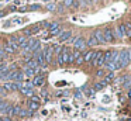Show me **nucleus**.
<instances>
[{
  "instance_id": "1",
  "label": "nucleus",
  "mask_w": 131,
  "mask_h": 121,
  "mask_svg": "<svg viewBox=\"0 0 131 121\" xmlns=\"http://www.w3.org/2000/svg\"><path fill=\"white\" fill-rule=\"evenodd\" d=\"M131 63V49L127 48V49L120 51V59H118V68L120 69H124L128 65Z\"/></svg>"
},
{
  "instance_id": "2",
  "label": "nucleus",
  "mask_w": 131,
  "mask_h": 121,
  "mask_svg": "<svg viewBox=\"0 0 131 121\" xmlns=\"http://www.w3.org/2000/svg\"><path fill=\"white\" fill-rule=\"evenodd\" d=\"M103 51H96V55L93 56V59H92L90 63L93 65L94 68H102L103 65H104V59H103Z\"/></svg>"
},
{
  "instance_id": "3",
  "label": "nucleus",
  "mask_w": 131,
  "mask_h": 121,
  "mask_svg": "<svg viewBox=\"0 0 131 121\" xmlns=\"http://www.w3.org/2000/svg\"><path fill=\"white\" fill-rule=\"evenodd\" d=\"M102 31H103V37H104L106 44H111V42L116 41V38H114V32H113V28H111V27H104Z\"/></svg>"
},
{
  "instance_id": "4",
  "label": "nucleus",
  "mask_w": 131,
  "mask_h": 121,
  "mask_svg": "<svg viewBox=\"0 0 131 121\" xmlns=\"http://www.w3.org/2000/svg\"><path fill=\"white\" fill-rule=\"evenodd\" d=\"M73 48L76 51H80V52H82V51H85L86 48H88V45H86V39L83 38V37H78L76 41L73 42Z\"/></svg>"
},
{
  "instance_id": "5",
  "label": "nucleus",
  "mask_w": 131,
  "mask_h": 121,
  "mask_svg": "<svg viewBox=\"0 0 131 121\" xmlns=\"http://www.w3.org/2000/svg\"><path fill=\"white\" fill-rule=\"evenodd\" d=\"M52 56H54V49H52V47L44 48V59H45V63H51Z\"/></svg>"
},
{
  "instance_id": "6",
  "label": "nucleus",
  "mask_w": 131,
  "mask_h": 121,
  "mask_svg": "<svg viewBox=\"0 0 131 121\" xmlns=\"http://www.w3.org/2000/svg\"><path fill=\"white\" fill-rule=\"evenodd\" d=\"M34 55V59L37 61V63L40 66H45V59H44V51H37V52L32 53Z\"/></svg>"
},
{
  "instance_id": "7",
  "label": "nucleus",
  "mask_w": 131,
  "mask_h": 121,
  "mask_svg": "<svg viewBox=\"0 0 131 121\" xmlns=\"http://www.w3.org/2000/svg\"><path fill=\"white\" fill-rule=\"evenodd\" d=\"M93 37L96 38V41L99 42V44H106V41H104V37H103V31L100 30V28H97V30H94V32H93Z\"/></svg>"
},
{
  "instance_id": "8",
  "label": "nucleus",
  "mask_w": 131,
  "mask_h": 121,
  "mask_svg": "<svg viewBox=\"0 0 131 121\" xmlns=\"http://www.w3.org/2000/svg\"><path fill=\"white\" fill-rule=\"evenodd\" d=\"M94 55H96V51L89 49V51H86L82 56H83V61H85V62H92V59H93Z\"/></svg>"
},
{
  "instance_id": "9",
  "label": "nucleus",
  "mask_w": 131,
  "mask_h": 121,
  "mask_svg": "<svg viewBox=\"0 0 131 121\" xmlns=\"http://www.w3.org/2000/svg\"><path fill=\"white\" fill-rule=\"evenodd\" d=\"M44 80H45L44 75H35L34 76V80H32L31 83H32V86H42Z\"/></svg>"
},
{
  "instance_id": "10",
  "label": "nucleus",
  "mask_w": 131,
  "mask_h": 121,
  "mask_svg": "<svg viewBox=\"0 0 131 121\" xmlns=\"http://www.w3.org/2000/svg\"><path fill=\"white\" fill-rule=\"evenodd\" d=\"M71 37H72V31H62V32L59 34V41L65 42V41H68Z\"/></svg>"
},
{
  "instance_id": "11",
  "label": "nucleus",
  "mask_w": 131,
  "mask_h": 121,
  "mask_svg": "<svg viewBox=\"0 0 131 121\" xmlns=\"http://www.w3.org/2000/svg\"><path fill=\"white\" fill-rule=\"evenodd\" d=\"M111 55H113V51H111V49L106 51V52L103 53V59H104V65H106V63H108V62H111ZM104 65H103V66H104Z\"/></svg>"
},
{
  "instance_id": "12",
  "label": "nucleus",
  "mask_w": 131,
  "mask_h": 121,
  "mask_svg": "<svg viewBox=\"0 0 131 121\" xmlns=\"http://www.w3.org/2000/svg\"><path fill=\"white\" fill-rule=\"evenodd\" d=\"M86 45H88V47H96V45H99V42L96 41V38L93 37V34L86 39Z\"/></svg>"
},
{
  "instance_id": "13",
  "label": "nucleus",
  "mask_w": 131,
  "mask_h": 121,
  "mask_svg": "<svg viewBox=\"0 0 131 121\" xmlns=\"http://www.w3.org/2000/svg\"><path fill=\"white\" fill-rule=\"evenodd\" d=\"M38 66H40V65L37 63V61H35L34 58L27 61V65H26V68H30V69H35V68H38Z\"/></svg>"
},
{
  "instance_id": "14",
  "label": "nucleus",
  "mask_w": 131,
  "mask_h": 121,
  "mask_svg": "<svg viewBox=\"0 0 131 121\" xmlns=\"http://www.w3.org/2000/svg\"><path fill=\"white\" fill-rule=\"evenodd\" d=\"M113 80H114V72H108L107 75L104 76V79H103V82H104L106 84L110 83V82H113Z\"/></svg>"
},
{
  "instance_id": "15",
  "label": "nucleus",
  "mask_w": 131,
  "mask_h": 121,
  "mask_svg": "<svg viewBox=\"0 0 131 121\" xmlns=\"http://www.w3.org/2000/svg\"><path fill=\"white\" fill-rule=\"evenodd\" d=\"M23 73H24V76H26V78H32V76H35L34 69H30V68H24Z\"/></svg>"
},
{
  "instance_id": "16",
  "label": "nucleus",
  "mask_w": 131,
  "mask_h": 121,
  "mask_svg": "<svg viewBox=\"0 0 131 121\" xmlns=\"http://www.w3.org/2000/svg\"><path fill=\"white\" fill-rule=\"evenodd\" d=\"M41 106V103H35V101H28V110L34 111V110H38Z\"/></svg>"
},
{
  "instance_id": "17",
  "label": "nucleus",
  "mask_w": 131,
  "mask_h": 121,
  "mask_svg": "<svg viewBox=\"0 0 131 121\" xmlns=\"http://www.w3.org/2000/svg\"><path fill=\"white\" fill-rule=\"evenodd\" d=\"M20 92L23 93L24 96H32V94H34V90H32V89H27V87H21Z\"/></svg>"
},
{
  "instance_id": "18",
  "label": "nucleus",
  "mask_w": 131,
  "mask_h": 121,
  "mask_svg": "<svg viewBox=\"0 0 131 121\" xmlns=\"http://www.w3.org/2000/svg\"><path fill=\"white\" fill-rule=\"evenodd\" d=\"M104 86H106V83H104L103 80H102V82H97V83H94V86H93V90H94V92H97V90H102Z\"/></svg>"
},
{
  "instance_id": "19",
  "label": "nucleus",
  "mask_w": 131,
  "mask_h": 121,
  "mask_svg": "<svg viewBox=\"0 0 131 121\" xmlns=\"http://www.w3.org/2000/svg\"><path fill=\"white\" fill-rule=\"evenodd\" d=\"M62 28L61 27H58V28H55V30H52V31H49V37H54V35H59L61 32H62Z\"/></svg>"
},
{
  "instance_id": "20",
  "label": "nucleus",
  "mask_w": 131,
  "mask_h": 121,
  "mask_svg": "<svg viewBox=\"0 0 131 121\" xmlns=\"http://www.w3.org/2000/svg\"><path fill=\"white\" fill-rule=\"evenodd\" d=\"M106 76V70L102 69V68H99V69L96 70V78H104Z\"/></svg>"
},
{
  "instance_id": "21",
  "label": "nucleus",
  "mask_w": 131,
  "mask_h": 121,
  "mask_svg": "<svg viewBox=\"0 0 131 121\" xmlns=\"http://www.w3.org/2000/svg\"><path fill=\"white\" fill-rule=\"evenodd\" d=\"M3 51H4V52H6V53H14V52H16V51L13 49V48L10 47L9 44H6V45H4V49H3Z\"/></svg>"
},
{
  "instance_id": "22",
  "label": "nucleus",
  "mask_w": 131,
  "mask_h": 121,
  "mask_svg": "<svg viewBox=\"0 0 131 121\" xmlns=\"http://www.w3.org/2000/svg\"><path fill=\"white\" fill-rule=\"evenodd\" d=\"M58 27H59V23H58V21H54V23H51V24L48 25V30L52 31V30H55V28H58Z\"/></svg>"
},
{
  "instance_id": "23",
  "label": "nucleus",
  "mask_w": 131,
  "mask_h": 121,
  "mask_svg": "<svg viewBox=\"0 0 131 121\" xmlns=\"http://www.w3.org/2000/svg\"><path fill=\"white\" fill-rule=\"evenodd\" d=\"M30 30H31V34H37V32H40L41 27H40V24H37V25H34L32 28H30Z\"/></svg>"
},
{
  "instance_id": "24",
  "label": "nucleus",
  "mask_w": 131,
  "mask_h": 121,
  "mask_svg": "<svg viewBox=\"0 0 131 121\" xmlns=\"http://www.w3.org/2000/svg\"><path fill=\"white\" fill-rule=\"evenodd\" d=\"M55 8H57V6H55L54 3H48V4H47V10H49V11H54Z\"/></svg>"
},
{
  "instance_id": "25",
  "label": "nucleus",
  "mask_w": 131,
  "mask_h": 121,
  "mask_svg": "<svg viewBox=\"0 0 131 121\" xmlns=\"http://www.w3.org/2000/svg\"><path fill=\"white\" fill-rule=\"evenodd\" d=\"M3 89L4 90H9V92H10V90H13V83H4L3 84Z\"/></svg>"
},
{
  "instance_id": "26",
  "label": "nucleus",
  "mask_w": 131,
  "mask_h": 121,
  "mask_svg": "<svg viewBox=\"0 0 131 121\" xmlns=\"http://www.w3.org/2000/svg\"><path fill=\"white\" fill-rule=\"evenodd\" d=\"M75 63H76V65H82V63H85V61H83V56L80 55L79 58H76V59H75Z\"/></svg>"
},
{
  "instance_id": "27",
  "label": "nucleus",
  "mask_w": 131,
  "mask_h": 121,
  "mask_svg": "<svg viewBox=\"0 0 131 121\" xmlns=\"http://www.w3.org/2000/svg\"><path fill=\"white\" fill-rule=\"evenodd\" d=\"M73 2L75 0H65V2H63V6H65V7H71V6L73 4Z\"/></svg>"
},
{
  "instance_id": "28",
  "label": "nucleus",
  "mask_w": 131,
  "mask_h": 121,
  "mask_svg": "<svg viewBox=\"0 0 131 121\" xmlns=\"http://www.w3.org/2000/svg\"><path fill=\"white\" fill-rule=\"evenodd\" d=\"M40 8H41L40 4H32V6H30V7H28V10H40Z\"/></svg>"
},
{
  "instance_id": "29",
  "label": "nucleus",
  "mask_w": 131,
  "mask_h": 121,
  "mask_svg": "<svg viewBox=\"0 0 131 121\" xmlns=\"http://www.w3.org/2000/svg\"><path fill=\"white\" fill-rule=\"evenodd\" d=\"M31 101H35V103H41V98L37 97V96H31Z\"/></svg>"
},
{
  "instance_id": "30",
  "label": "nucleus",
  "mask_w": 131,
  "mask_h": 121,
  "mask_svg": "<svg viewBox=\"0 0 131 121\" xmlns=\"http://www.w3.org/2000/svg\"><path fill=\"white\" fill-rule=\"evenodd\" d=\"M75 62V58H73V55H72V52L69 53V59H68V63H73Z\"/></svg>"
},
{
  "instance_id": "31",
  "label": "nucleus",
  "mask_w": 131,
  "mask_h": 121,
  "mask_svg": "<svg viewBox=\"0 0 131 121\" xmlns=\"http://www.w3.org/2000/svg\"><path fill=\"white\" fill-rule=\"evenodd\" d=\"M23 32H24V35H26V37H31V35H32V34H31V30H30V28H28V30H24Z\"/></svg>"
},
{
  "instance_id": "32",
  "label": "nucleus",
  "mask_w": 131,
  "mask_h": 121,
  "mask_svg": "<svg viewBox=\"0 0 131 121\" xmlns=\"http://www.w3.org/2000/svg\"><path fill=\"white\" fill-rule=\"evenodd\" d=\"M86 93H88V96H93L94 90H93V89H89V90H88V92H86Z\"/></svg>"
},
{
  "instance_id": "33",
  "label": "nucleus",
  "mask_w": 131,
  "mask_h": 121,
  "mask_svg": "<svg viewBox=\"0 0 131 121\" xmlns=\"http://www.w3.org/2000/svg\"><path fill=\"white\" fill-rule=\"evenodd\" d=\"M88 2H89V4H94V3H97L99 0H88Z\"/></svg>"
},
{
  "instance_id": "34",
  "label": "nucleus",
  "mask_w": 131,
  "mask_h": 121,
  "mask_svg": "<svg viewBox=\"0 0 131 121\" xmlns=\"http://www.w3.org/2000/svg\"><path fill=\"white\" fill-rule=\"evenodd\" d=\"M3 121H13V120H12L10 117H6V115H4V117H3Z\"/></svg>"
},
{
  "instance_id": "35",
  "label": "nucleus",
  "mask_w": 131,
  "mask_h": 121,
  "mask_svg": "<svg viewBox=\"0 0 131 121\" xmlns=\"http://www.w3.org/2000/svg\"><path fill=\"white\" fill-rule=\"evenodd\" d=\"M127 37L130 38V41H131V30H130V31H127Z\"/></svg>"
},
{
  "instance_id": "36",
  "label": "nucleus",
  "mask_w": 131,
  "mask_h": 121,
  "mask_svg": "<svg viewBox=\"0 0 131 121\" xmlns=\"http://www.w3.org/2000/svg\"><path fill=\"white\" fill-rule=\"evenodd\" d=\"M128 97L131 98V87H130V89H128Z\"/></svg>"
},
{
  "instance_id": "37",
  "label": "nucleus",
  "mask_w": 131,
  "mask_h": 121,
  "mask_svg": "<svg viewBox=\"0 0 131 121\" xmlns=\"http://www.w3.org/2000/svg\"><path fill=\"white\" fill-rule=\"evenodd\" d=\"M4 16V11H0V17H3Z\"/></svg>"
},
{
  "instance_id": "38",
  "label": "nucleus",
  "mask_w": 131,
  "mask_h": 121,
  "mask_svg": "<svg viewBox=\"0 0 131 121\" xmlns=\"http://www.w3.org/2000/svg\"><path fill=\"white\" fill-rule=\"evenodd\" d=\"M0 121H3V118H2V117H0Z\"/></svg>"
},
{
  "instance_id": "39",
  "label": "nucleus",
  "mask_w": 131,
  "mask_h": 121,
  "mask_svg": "<svg viewBox=\"0 0 131 121\" xmlns=\"http://www.w3.org/2000/svg\"><path fill=\"white\" fill-rule=\"evenodd\" d=\"M130 106H131V98H130Z\"/></svg>"
},
{
  "instance_id": "40",
  "label": "nucleus",
  "mask_w": 131,
  "mask_h": 121,
  "mask_svg": "<svg viewBox=\"0 0 131 121\" xmlns=\"http://www.w3.org/2000/svg\"><path fill=\"white\" fill-rule=\"evenodd\" d=\"M0 49H2V45H0Z\"/></svg>"
},
{
  "instance_id": "41",
  "label": "nucleus",
  "mask_w": 131,
  "mask_h": 121,
  "mask_svg": "<svg viewBox=\"0 0 131 121\" xmlns=\"http://www.w3.org/2000/svg\"><path fill=\"white\" fill-rule=\"evenodd\" d=\"M128 121H131V120H128Z\"/></svg>"
}]
</instances>
